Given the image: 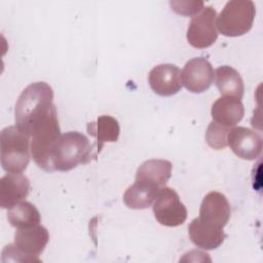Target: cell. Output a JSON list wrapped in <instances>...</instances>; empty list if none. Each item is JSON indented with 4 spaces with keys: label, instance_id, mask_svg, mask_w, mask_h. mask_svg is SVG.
<instances>
[{
    "label": "cell",
    "instance_id": "1",
    "mask_svg": "<svg viewBox=\"0 0 263 263\" xmlns=\"http://www.w3.org/2000/svg\"><path fill=\"white\" fill-rule=\"evenodd\" d=\"M49 84L38 81L28 85L20 95L14 109L15 125L28 136L55 107Z\"/></svg>",
    "mask_w": 263,
    "mask_h": 263
},
{
    "label": "cell",
    "instance_id": "2",
    "mask_svg": "<svg viewBox=\"0 0 263 263\" xmlns=\"http://www.w3.org/2000/svg\"><path fill=\"white\" fill-rule=\"evenodd\" d=\"M91 160V145L79 132L61 134L50 152V172H68Z\"/></svg>",
    "mask_w": 263,
    "mask_h": 263
},
{
    "label": "cell",
    "instance_id": "3",
    "mask_svg": "<svg viewBox=\"0 0 263 263\" xmlns=\"http://www.w3.org/2000/svg\"><path fill=\"white\" fill-rule=\"evenodd\" d=\"M48 240L49 233L40 224L17 228L13 243L5 249V260L7 262H40L38 256L43 252Z\"/></svg>",
    "mask_w": 263,
    "mask_h": 263
},
{
    "label": "cell",
    "instance_id": "4",
    "mask_svg": "<svg viewBox=\"0 0 263 263\" xmlns=\"http://www.w3.org/2000/svg\"><path fill=\"white\" fill-rule=\"evenodd\" d=\"M30 136L16 125L4 127L0 133L1 165L7 173L22 174L30 161Z\"/></svg>",
    "mask_w": 263,
    "mask_h": 263
},
{
    "label": "cell",
    "instance_id": "5",
    "mask_svg": "<svg viewBox=\"0 0 263 263\" xmlns=\"http://www.w3.org/2000/svg\"><path fill=\"white\" fill-rule=\"evenodd\" d=\"M256 6L251 0L228 1L217 16L216 26L224 36L237 37L248 33L255 20Z\"/></svg>",
    "mask_w": 263,
    "mask_h": 263
},
{
    "label": "cell",
    "instance_id": "6",
    "mask_svg": "<svg viewBox=\"0 0 263 263\" xmlns=\"http://www.w3.org/2000/svg\"><path fill=\"white\" fill-rule=\"evenodd\" d=\"M61 136L58 112L54 107L47 117L31 133V154L35 163L45 172L50 173V152L53 144Z\"/></svg>",
    "mask_w": 263,
    "mask_h": 263
},
{
    "label": "cell",
    "instance_id": "7",
    "mask_svg": "<svg viewBox=\"0 0 263 263\" xmlns=\"http://www.w3.org/2000/svg\"><path fill=\"white\" fill-rule=\"evenodd\" d=\"M153 214L163 226L177 227L187 219V209L180 200L178 193L171 187H161L153 201Z\"/></svg>",
    "mask_w": 263,
    "mask_h": 263
},
{
    "label": "cell",
    "instance_id": "8",
    "mask_svg": "<svg viewBox=\"0 0 263 263\" xmlns=\"http://www.w3.org/2000/svg\"><path fill=\"white\" fill-rule=\"evenodd\" d=\"M217 12L212 6H205L195 14L187 29V40L195 48L203 49L210 47L218 38L216 26Z\"/></svg>",
    "mask_w": 263,
    "mask_h": 263
},
{
    "label": "cell",
    "instance_id": "9",
    "mask_svg": "<svg viewBox=\"0 0 263 263\" xmlns=\"http://www.w3.org/2000/svg\"><path fill=\"white\" fill-rule=\"evenodd\" d=\"M214 78L215 72L212 64L202 57L189 60L182 71V83L189 91L195 93L208 90Z\"/></svg>",
    "mask_w": 263,
    "mask_h": 263
},
{
    "label": "cell",
    "instance_id": "10",
    "mask_svg": "<svg viewBox=\"0 0 263 263\" xmlns=\"http://www.w3.org/2000/svg\"><path fill=\"white\" fill-rule=\"evenodd\" d=\"M227 145L238 157L253 160L260 156L262 151V138L255 130L236 126L231 128L227 136Z\"/></svg>",
    "mask_w": 263,
    "mask_h": 263
},
{
    "label": "cell",
    "instance_id": "11",
    "mask_svg": "<svg viewBox=\"0 0 263 263\" xmlns=\"http://www.w3.org/2000/svg\"><path fill=\"white\" fill-rule=\"evenodd\" d=\"M148 81L151 89L158 96L170 97L182 88V72L172 64H160L152 68Z\"/></svg>",
    "mask_w": 263,
    "mask_h": 263
},
{
    "label": "cell",
    "instance_id": "12",
    "mask_svg": "<svg viewBox=\"0 0 263 263\" xmlns=\"http://www.w3.org/2000/svg\"><path fill=\"white\" fill-rule=\"evenodd\" d=\"M230 204L226 196L218 191L209 192L202 199L199 209V219L218 228H223L229 221Z\"/></svg>",
    "mask_w": 263,
    "mask_h": 263
},
{
    "label": "cell",
    "instance_id": "13",
    "mask_svg": "<svg viewBox=\"0 0 263 263\" xmlns=\"http://www.w3.org/2000/svg\"><path fill=\"white\" fill-rule=\"evenodd\" d=\"M30 181L23 174L8 173L0 179V206L9 209L29 194Z\"/></svg>",
    "mask_w": 263,
    "mask_h": 263
},
{
    "label": "cell",
    "instance_id": "14",
    "mask_svg": "<svg viewBox=\"0 0 263 263\" xmlns=\"http://www.w3.org/2000/svg\"><path fill=\"white\" fill-rule=\"evenodd\" d=\"M188 234L191 241L203 250H215L219 248L226 234L223 228H218L202 222L199 218H194L188 226Z\"/></svg>",
    "mask_w": 263,
    "mask_h": 263
},
{
    "label": "cell",
    "instance_id": "15",
    "mask_svg": "<svg viewBox=\"0 0 263 263\" xmlns=\"http://www.w3.org/2000/svg\"><path fill=\"white\" fill-rule=\"evenodd\" d=\"M172 170L173 164L166 159H149L138 167L136 181L161 188L170 180Z\"/></svg>",
    "mask_w": 263,
    "mask_h": 263
},
{
    "label": "cell",
    "instance_id": "16",
    "mask_svg": "<svg viewBox=\"0 0 263 263\" xmlns=\"http://www.w3.org/2000/svg\"><path fill=\"white\" fill-rule=\"evenodd\" d=\"M211 114L213 121L231 127L242 119L245 107L239 99L223 96L213 104Z\"/></svg>",
    "mask_w": 263,
    "mask_h": 263
},
{
    "label": "cell",
    "instance_id": "17",
    "mask_svg": "<svg viewBox=\"0 0 263 263\" xmlns=\"http://www.w3.org/2000/svg\"><path fill=\"white\" fill-rule=\"evenodd\" d=\"M216 85L221 95L241 99L245 85L239 73L230 66H221L216 70Z\"/></svg>",
    "mask_w": 263,
    "mask_h": 263
},
{
    "label": "cell",
    "instance_id": "18",
    "mask_svg": "<svg viewBox=\"0 0 263 263\" xmlns=\"http://www.w3.org/2000/svg\"><path fill=\"white\" fill-rule=\"evenodd\" d=\"M87 133L96 138L98 152H100L105 143L118 140L120 127L117 119L110 115H102L87 124Z\"/></svg>",
    "mask_w": 263,
    "mask_h": 263
},
{
    "label": "cell",
    "instance_id": "19",
    "mask_svg": "<svg viewBox=\"0 0 263 263\" xmlns=\"http://www.w3.org/2000/svg\"><path fill=\"white\" fill-rule=\"evenodd\" d=\"M160 188L150 186L148 184L135 182L129 186L123 194L125 205L134 210H142L149 208L154 201L156 194Z\"/></svg>",
    "mask_w": 263,
    "mask_h": 263
},
{
    "label": "cell",
    "instance_id": "20",
    "mask_svg": "<svg viewBox=\"0 0 263 263\" xmlns=\"http://www.w3.org/2000/svg\"><path fill=\"white\" fill-rule=\"evenodd\" d=\"M7 219L10 225L17 229L40 224L41 216L33 203L23 200L8 209Z\"/></svg>",
    "mask_w": 263,
    "mask_h": 263
},
{
    "label": "cell",
    "instance_id": "21",
    "mask_svg": "<svg viewBox=\"0 0 263 263\" xmlns=\"http://www.w3.org/2000/svg\"><path fill=\"white\" fill-rule=\"evenodd\" d=\"M230 129L229 126L212 121L205 132V141L208 145L216 150L225 148L227 146V136Z\"/></svg>",
    "mask_w": 263,
    "mask_h": 263
},
{
    "label": "cell",
    "instance_id": "22",
    "mask_svg": "<svg viewBox=\"0 0 263 263\" xmlns=\"http://www.w3.org/2000/svg\"><path fill=\"white\" fill-rule=\"evenodd\" d=\"M170 5L174 11L179 14L190 16L195 15L202 10L204 7L203 1H195V0H186V1H170Z\"/></svg>",
    "mask_w": 263,
    "mask_h": 263
}]
</instances>
